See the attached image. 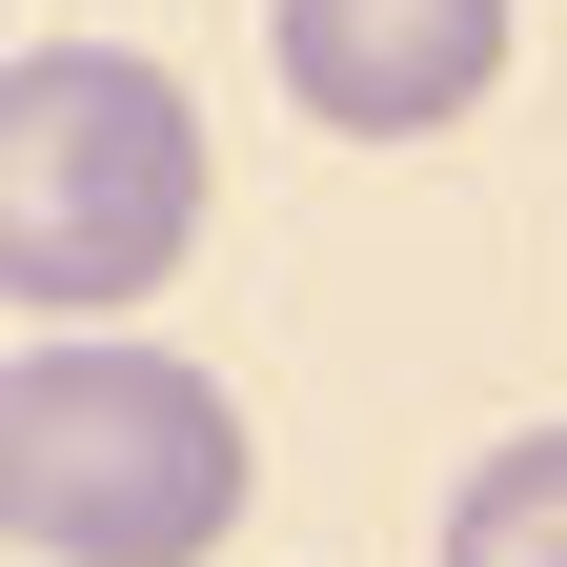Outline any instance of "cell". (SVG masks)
<instances>
[{
  "label": "cell",
  "instance_id": "4",
  "mask_svg": "<svg viewBox=\"0 0 567 567\" xmlns=\"http://www.w3.org/2000/svg\"><path fill=\"white\" fill-rule=\"evenodd\" d=\"M446 567H567V425H507L446 486Z\"/></svg>",
  "mask_w": 567,
  "mask_h": 567
},
{
  "label": "cell",
  "instance_id": "3",
  "mask_svg": "<svg viewBox=\"0 0 567 567\" xmlns=\"http://www.w3.org/2000/svg\"><path fill=\"white\" fill-rule=\"evenodd\" d=\"M264 61L324 142H446L507 82V0H264Z\"/></svg>",
  "mask_w": 567,
  "mask_h": 567
},
{
  "label": "cell",
  "instance_id": "5",
  "mask_svg": "<svg viewBox=\"0 0 567 567\" xmlns=\"http://www.w3.org/2000/svg\"><path fill=\"white\" fill-rule=\"evenodd\" d=\"M0 547H21V527H0Z\"/></svg>",
  "mask_w": 567,
  "mask_h": 567
},
{
  "label": "cell",
  "instance_id": "2",
  "mask_svg": "<svg viewBox=\"0 0 567 567\" xmlns=\"http://www.w3.org/2000/svg\"><path fill=\"white\" fill-rule=\"evenodd\" d=\"M203 244V102L142 41H21L0 61V305L122 324Z\"/></svg>",
  "mask_w": 567,
  "mask_h": 567
},
{
  "label": "cell",
  "instance_id": "1",
  "mask_svg": "<svg viewBox=\"0 0 567 567\" xmlns=\"http://www.w3.org/2000/svg\"><path fill=\"white\" fill-rule=\"evenodd\" d=\"M244 405L224 365H183V344L142 324H41L21 365H0V527L41 567H203L244 527Z\"/></svg>",
  "mask_w": 567,
  "mask_h": 567
}]
</instances>
